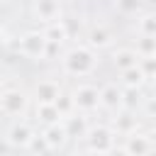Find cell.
Masks as SVG:
<instances>
[{
    "mask_svg": "<svg viewBox=\"0 0 156 156\" xmlns=\"http://www.w3.org/2000/svg\"><path fill=\"white\" fill-rule=\"evenodd\" d=\"M61 68H63L66 76H73V78L93 76L95 68H98V51L90 49L88 44H76V46H71L68 51H63V56H61Z\"/></svg>",
    "mask_w": 156,
    "mask_h": 156,
    "instance_id": "obj_1",
    "label": "cell"
},
{
    "mask_svg": "<svg viewBox=\"0 0 156 156\" xmlns=\"http://www.w3.org/2000/svg\"><path fill=\"white\" fill-rule=\"evenodd\" d=\"M46 37L41 29H32V32H24L20 39H17V51L29 58V61H44L46 58Z\"/></svg>",
    "mask_w": 156,
    "mask_h": 156,
    "instance_id": "obj_2",
    "label": "cell"
},
{
    "mask_svg": "<svg viewBox=\"0 0 156 156\" xmlns=\"http://www.w3.org/2000/svg\"><path fill=\"white\" fill-rule=\"evenodd\" d=\"M76 112H95L100 107V88L93 83H78L71 90Z\"/></svg>",
    "mask_w": 156,
    "mask_h": 156,
    "instance_id": "obj_3",
    "label": "cell"
},
{
    "mask_svg": "<svg viewBox=\"0 0 156 156\" xmlns=\"http://www.w3.org/2000/svg\"><path fill=\"white\" fill-rule=\"evenodd\" d=\"M115 129L107 127V124H90L88 134L83 136L85 139V146L90 151H100V154H107L112 146H115Z\"/></svg>",
    "mask_w": 156,
    "mask_h": 156,
    "instance_id": "obj_4",
    "label": "cell"
},
{
    "mask_svg": "<svg viewBox=\"0 0 156 156\" xmlns=\"http://www.w3.org/2000/svg\"><path fill=\"white\" fill-rule=\"evenodd\" d=\"M29 107V95L20 88H5L0 90V110L10 117H22Z\"/></svg>",
    "mask_w": 156,
    "mask_h": 156,
    "instance_id": "obj_5",
    "label": "cell"
},
{
    "mask_svg": "<svg viewBox=\"0 0 156 156\" xmlns=\"http://www.w3.org/2000/svg\"><path fill=\"white\" fill-rule=\"evenodd\" d=\"M29 12H32V20L41 24H51L61 20V0H32Z\"/></svg>",
    "mask_w": 156,
    "mask_h": 156,
    "instance_id": "obj_6",
    "label": "cell"
},
{
    "mask_svg": "<svg viewBox=\"0 0 156 156\" xmlns=\"http://www.w3.org/2000/svg\"><path fill=\"white\" fill-rule=\"evenodd\" d=\"M122 146L127 149L129 156H149V154L154 151V141H151V136L144 134V132H132V134H127Z\"/></svg>",
    "mask_w": 156,
    "mask_h": 156,
    "instance_id": "obj_7",
    "label": "cell"
},
{
    "mask_svg": "<svg viewBox=\"0 0 156 156\" xmlns=\"http://www.w3.org/2000/svg\"><path fill=\"white\" fill-rule=\"evenodd\" d=\"M61 93L63 90H61L58 80H54V78H39L34 83V88H32V98L37 102H56V98Z\"/></svg>",
    "mask_w": 156,
    "mask_h": 156,
    "instance_id": "obj_8",
    "label": "cell"
},
{
    "mask_svg": "<svg viewBox=\"0 0 156 156\" xmlns=\"http://www.w3.org/2000/svg\"><path fill=\"white\" fill-rule=\"evenodd\" d=\"M34 134H37V132L32 129V124H29V122L17 119V122H12V127L7 129V141H10L15 149H27Z\"/></svg>",
    "mask_w": 156,
    "mask_h": 156,
    "instance_id": "obj_9",
    "label": "cell"
},
{
    "mask_svg": "<svg viewBox=\"0 0 156 156\" xmlns=\"http://www.w3.org/2000/svg\"><path fill=\"white\" fill-rule=\"evenodd\" d=\"M85 39H88V46H90V49H107V46L115 44V32H112L107 24L98 22V24H93V27L88 29Z\"/></svg>",
    "mask_w": 156,
    "mask_h": 156,
    "instance_id": "obj_10",
    "label": "cell"
},
{
    "mask_svg": "<svg viewBox=\"0 0 156 156\" xmlns=\"http://www.w3.org/2000/svg\"><path fill=\"white\" fill-rule=\"evenodd\" d=\"M100 107L110 110V112H117L122 110V85L117 83H105L100 88Z\"/></svg>",
    "mask_w": 156,
    "mask_h": 156,
    "instance_id": "obj_11",
    "label": "cell"
},
{
    "mask_svg": "<svg viewBox=\"0 0 156 156\" xmlns=\"http://www.w3.org/2000/svg\"><path fill=\"white\" fill-rule=\"evenodd\" d=\"M61 122H63V127H66V134H68V139H83V136L88 134V129H90V122H88V117H83V115H78V112H71V115H66Z\"/></svg>",
    "mask_w": 156,
    "mask_h": 156,
    "instance_id": "obj_12",
    "label": "cell"
},
{
    "mask_svg": "<svg viewBox=\"0 0 156 156\" xmlns=\"http://www.w3.org/2000/svg\"><path fill=\"white\" fill-rule=\"evenodd\" d=\"M41 136H44V141H46V146H49L51 151H58V149H63V146H66V141H68V134H66V127H63V122H56V124H49V127H44Z\"/></svg>",
    "mask_w": 156,
    "mask_h": 156,
    "instance_id": "obj_13",
    "label": "cell"
},
{
    "mask_svg": "<svg viewBox=\"0 0 156 156\" xmlns=\"http://www.w3.org/2000/svg\"><path fill=\"white\" fill-rule=\"evenodd\" d=\"M110 63L122 73V71L136 66V63H139V56H136V51H134L132 46H119V49H115V51L110 54Z\"/></svg>",
    "mask_w": 156,
    "mask_h": 156,
    "instance_id": "obj_14",
    "label": "cell"
},
{
    "mask_svg": "<svg viewBox=\"0 0 156 156\" xmlns=\"http://www.w3.org/2000/svg\"><path fill=\"white\" fill-rule=\"evenodd\" d=\"M112 129H115V134H122V136H127V134H132V132H136L139 129V124H136V117H134V112L132 110H117V117L112 119Z\"/></svg>",
    "mask_w": 156,
    "mask_h": 156,
    "instance_id": "obj_15",
    "label": "cell"
},
{
    "mask_svg": "<svg viewBox=\"0 0 156 156\" xmlns=\"http://www.w3.org/2000/svg\"><path fill=\"white\" fill-rule=\"evenodd\" d=\"M34 115H37V122H39V124H44V127L56 124V122H61V119H63V115L58 112L56 102H37Z\"/></svg>",
    "mask_w": 156,
    "mask_h": 156,
    "instance_id": "obj_16",
    "label": "cell"
},
{
    "mask_svg": "<svg viewBox=\"0 0 156 156\" xmlns=\"http://www.w3.org/2000/svg\"><path fill=\"white\" fill-rule=\"evenodd\" d=\"M144 83H146V76L139 68V63L119 73V85L122 88H144Z\"/></svg>",
    "mask_w": 156,
    "mask_h": 156,
    "instance_id": "obj_17",
    "label": "cell"
},
{
    "mask_svg": "<svg viewBox=\"0 0 156 156\" xmlns=\"http://www.w3.org/2000/svg\"><path fill=\"white\" fill-rule=\"evenodd\" d=\"M41 32H44L46 41H54V44H63V41L68 39V32H66L63 20H56V22H51V24H44Z\"/></svg>",
    "mask_w": 156,
    "mask_h": 156,
    "instance_id": "obj_18",
    "label": "cell"
},
{
    "mask_svg": "<svg viewBox=\"0 0 156 156\" xmlns=\"http://www.w3.org/2000/svg\"><path fill=\"white\" fill-rule=\"evenodd\" d=\"M132 49L136 51L139 58H149V56L156 54V37H141V34H136Z\"/></svg>",
    "mask_w": 156,
    "mask_h": 156,
    "instance_id": "obj_19",
    "label": "cell"
},
{
    "mask_svg": "<svg viewBox=\"0 0 156 156\" xmlns=\"http://www.w3.org/2000/svg\"><path fill=\"white\" fill-rule=\"evenodd\" d=\"M136 34L141 37H156V12H144L136 20Z\"/></svg>",
    "mask_w": 156,
    "mask_h": 156,
    "instance_id": "obj_20",
    "label": "cell"
},
{
    "mask_svg": "<svg viewBox=\"0 0 156 156\" xmlns=\"http://www.w3.org/2000/svg\"><path fill=\"white\" fill-rule=\"evenodd\" d=\"M141 102H144L141 88H122V107L124 110H132L134 112V107H139Z\"/></svg>",
    "mask_w": 156,
    "mask_h": 156,
    "instance_id": "obj_21",
    "label": "cell"
},
{
    "mask_svg": "<svg viewBox=\"0 0 156 156\" xmlns=\"http://www.w3.org/2000/svg\"><path fill=\"white\" fill-rule=\"evenodd\" d=\"M115 2V10L122 15V17H136L144 7L141 0H112Z\"/></svg>",
    "mask_w": 156,
    "mask_h": 156,
    "instance_id": "obj_22",
    "label": "cell"
},
{
    "mask_svg": "<svg viewBox=\"0 0 156 156\" xmlns=\"http://www.w3.org/2000/svg\"><path fill=\"white\" fill-rule=\"evenodd\" d=\"M56 107H58V112L66 117V115H71V112H76V105H73V98H71V93H61L58 98H56Z\"/></svg>",
    "mask_w": 156,
    "mask_h": 156,
    "instance_id": "obj_23",
    "label": "cell"
},
{
    "mask_svg": "<svg viewBox=\"0 0 156 156\" xmlns=\"http://www.w3.org/2000/svg\"><path fill=\"white\" fill-rule=\"evenodd\" d=\"M27 151H32L34 156H37V154H39V156H44V154H49L51 149L46 146V141H44V136H41V134H34V136H32V141H29V146H27Z\"/></svg>",
    "mask_w": 156,
    "mask_h": 156,
    "instance_id": "obj_24",
    "label": "cell"
},
{
    "mask_svg": "<svg viewBox=\"0 0 156 156\" xmlns=\"http://www.w3.org/2000/svg\"><path fill=\"white\" fill-rule=\"evenodd\" d=\"M139 68L144 71V76H146V80L156 73V58L154 56H149V58H139Z\"/></svg>",
    "mask_w": 156,
    "mask_h": 156,
    "instance_id": "obj_25",
    "label": "cell"
},
{
    "mask_svg": "<svg viewBox=\"0 0 156 156\" xmlns=\"http://www.w3.org/2000/svg\"><path fill=\"white\" fill-rule=\"evenodd\" d=\"M141 107H144V115H146V117L156 119V95H151V98H144Z\"/></svg>",
    "mask_w": 156,
    "mask_h": 156,
    "instance_id": "obj_26",
    "label": "cell"
},
{
    "mask_svg": "<svg viewBox=\"0 0 156 156\" xmlns=\"http://www.w3.org/2000/svg\"><path fill=\"white\" fill-rule=\"evenodd\" d=\"M105 156H129V154H127V149H124V146H117V144H115Z\"/></svg>",
    "mask_w": 156,
    "mask_h": 156,
    "instance_id": "obj_27",
    "label": "cell"
},
{
    "mask_svg": "<svg viewBox=\"0 0 156 156\" xmlns=\"http://www.w3.org/2000/svg\"><path fill=\"white\" fill-rule=\"evenodd\" d=\"M146 83H151V88H154V93H156V73H154V76H151Z\"/></svg>",
    "mask_w": 156,
    "mask_h": 156,
    "instance_id": "obj_28",
    "label": "cell"
},
{
    "mask_svg": "<svg viewBox=\"0 0 156 156\" xmlns=\"http://www.w3.org/2000/svg\"><path fill=\"white\" fill-rule=\"evenodd\" d=\"M85 156H105V154H100V151H90V149H88V151H85Z\"/></svg>",
    "mask_w": 156,
    "mask_h": 156,
    "instance_id": "obj_29",
    "label": "cell"
},
{
    "mask_svg": "<svg viewBox=\"0 0 156 156\" xmlns=\"http://www.w3.org/2000/svg\"><path fill=\"white\" fill-rule=\"evenodd\" d=\"M2 41H5V27L0 24V44H2Z\"/></svg>",
    "mask_w": 156,
    "mask_h": 156,
    "instance_id": "obj_30",
    "label": "cell"
},
{
    "mask_svg": "<svg viewBox=\"0 0 156 156\" xmlns=\"http://www.w3.org/2000/svg\"><path fill=\"white\" fill-rule=\"evenodd\" d=\"M2 83H5V76H2V71H0V90H2Z\"/></svg>",
    "mask_w": 156,
    "mask_h": 156,
    "instance_id": "obj_31",
    "label": "cell"
},
{
    "mask_svg": "<svg viewBox=\"0 0 156 156\" xmlns=\"http://www.w3.org/2000/svg\"><path fill=\"white\" fill-rule=\"evenodd\" d=\"M61 2H76V0H61Z\"/></svg>",
    "mask_w": 156,
    "mask_h": 156,
    "instance_id": "obj_32",
    "label": "cell"
},
{
    "mask_svg": "<svg viewBox=\"0 0 156 156\" xmlns=\"http://www.w3.org/2000/svg\"><path fill=\"white\" fill-rule=\"evenodd\" d=\"M154 132H156V119H154Z\"/></svg>",
    "mask_w": 156,
    "mask_h": 156,
    "instance_id": "obj_33",
    "label": "cell"
}]
</instances>
